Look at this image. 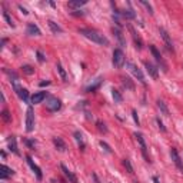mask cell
<instances>
[{
    "label": "cell",
    "mask_w": 183,
    "mask_h": 183,
    "mask_svg": "<svg viewBox=\"0 0 183 183\" xmlns=\"http://www.w3.org/2000/svg\"><path fill=\"white\" fill-rule=\"evenodd\" d=\"M79 33H80V35H83L86 39H89V40L97 43V45L109 46V39H107L105 35H102L100 32L95 30V29H80V30H79Z\"/></svg>",
    "instance_id": "1"
},
{
    "label": "cell",
    "mask_w": 183,
    "mask_h": 183,
    "mask_svg": "<svg viewBox=\"0 0 183 183\" xmlns=\"http://www.w3.org/2000/svg\"><path fill=\"white\" fill-rule=\"evenodd\" d=\"M125 62H126V57H125L123 50L122 49H115V52H113V65H115V67H117V69L123 67Z\"/></svg>",
    "instance_id": "2"
},
{
    "label": "cell",
    "mask_w": 183,
    "mask_h": 183,
    "mask_svg": "<svg viewBox=\"0 0 183 183\" xmlns=\"http://www.w3.org/2000/svg\"><path fill=\"white\" fill-rule=\"evenodd\" d=\"M35 129V112H33V107L29 106L27 107V112H26V132H33Z\"/></svg>",
    "instance_id": "3"
},
{
    "label": "cell",
    "mask_w": 183,
    "mask_h": 183,
    "mask_svg": "<svg viewBox=\"0 0 183 183\" xmlns=\"http://www.w3.org/2000/svg\"><path fill=\"white\" fill-rule=\"evenodd\" d=\"M135 137H136L137 143L140 145V149H142V155L146 162H150V159L148 156V146H146V142H145V137H143L142 133H135Z\"/></svg>",
    "instance_id": "4"
},
{
    "label": "cell",
    "mask_w": 183,
    "mask_h": 183,
    "mask_svg": "<svg viewBox=\"0 0 183 183\" xmlns=\"http://www.w3.org/2000/svg\"><path fill=\"white\" fill-rule=\"evenodd\" d=\"M127 67H129V70L132 72L133 76L136 77V79L140 82L142 85H145V83H146V82H145V76H143L142 70H140V69H139V67H137L135 63H130V62H129V63H127Z\"/></svg>",
    "instance_id": "5"
},
{
    "label": "cell",
    "mask_w": 183,
    "mask_h": 183,
    "mask_svg": "<svg viewBox=\"0 0 183 183\" xmlns=\"http://www.w3.org/2000/svg\"><path fill=\"white\" fill-rule=\"evenodd\" d=\"M46 107H47V110H50V112H57V110L62 107V103L57 97H49L47 102H46Z\"/></svg>",
    "instance_id": "6"
},
{
    "label": "cell",
    "mask_w": 183,
    "mask_h": 183,
    "mask_svg": "<svg viewBox=\"0 0 183 183\" xmlns=\"http://www.w3.org/2000/svg\"><path fill=\"white\" fill-rule=\"evenodd\" d=\"M150 52H152V55H153V57L156 59V62H158L159 65L162 66V69H163V72H168V65H166V62L163 60V57H162V55L159 53V50L155 47V46H150Z\"/></svg>",
    "instance_id": "7"
},
{
    "label": "cell",
    "mask_w": 183,
    "mask_h": 183,
    "mask_svg": "<svg viewBox=\"0 0 183 183\" xmlns=\"http://www.w3.org/2000/svg\"><path fill=\"white\" fill-rule=\"evenodd\" d=\"M159 33H160V36H162V39L165 40V43H166V47H168L170 52H173V43H172V39H170V36H169V33L163 27H160L159 29Z\"/></svg>",
    "instance_id": "8"
},
{
    "label": "cell",
    "mask_w": 183,
    "mask_h": 183,
    "mask_svg": "<svg viewBox=\"0 0 183 183\" xmlns=\"http://www.w3.org/2000/svg\"><path fill=\"white\" fill-rule=\"evenodd\" d=\"M143 65H145V67H146L148 73L150 75V77H153V79L156 80V79L159 77V72H158V69H156V66L152 65L150 62H143Z\"/></svg>",
    "instance_id": "9"
},
{
    "label": "cell",
    "mask_w": 183,
    "mask_h": 183,
    "mask_svg": "<svg viewBox=\"0 0 183 183\" xmlns=\"http://www.w3.org/2000/svg\"><path fill=\"white\" fill-rule=\"evenodd\" d=\"M129 30H130V33H132V37H133V42H135V45H136V49H139V50H140V49L143 47V40H142V37L137 35L136 30H135V29H133V27H132L130 25H129Z\"/></svg>",
    "instance_id": "10"
},
{
    "label": "cell",
    "mask_w": 183,
    "mask_h": 183,
    "mask_svg": "<svg viewBox=\"0 0 183 183\" xmlns=\"http://www.w3.org/2000/svg\"><path fill=\"white\" fill-rule=\"evenodd\" d=\"M26 162H27V165H29V166H30V168H32V170H33V172L36 173V176H37V179L40 180V179H42V176H43V175H42V170H40V168H39V166H37V165H36V163L33 162V160H32V158H30V156H26Z\"/></svg>",
    "instance_id": "11"
},
{
    "label": "cell",
    "mask_w": 183,
    "mask_h": 183,
    "mask_svg": "<svg viewBox=\"0 0 183 183\" xmlns=\"http://www.w3.org/2000/svg\"><path fill=\"white\" fill-rule=\"evenodd\" d=\"M46 96H47L46 92H37V93H35V95L32 96V103H33V105H39V103H42L45 100Z\"/></svg>",
    "instance_id": "12"
},
{
    "label": "cell",
    "mask_w": 183,
    "mask_h": 183,
    "mask_svg": "<svg viewBox=\"0 0 183 183\" xmlns=\"http://www.w3.org/2000/svg\"><path fill=\"white\" fill-rule=\"evenodd\" d=\"M60 169L63 170V173H65V176H66V178L69 179V182H70V183H79L77 178L75 176V175H73V173L70 172V170H69V169L66 168V166H65V165H60Z\"/></svg>",
    "instance_id": "13"
},
{
    "label": "cell",
    "mask_w": 183,
    "mask_h": 183,
    "mask_svg": "<svg viewBox=\"0 0 183 183\" xmlns=\"http://www.w3.org/2000/svg\"><path fill=\"white\" fill-rule=\"evenodd\" d=\"M113 35H115V37L117 39V42H119V45L120 46H126V40H125V37H123V33L120 29H117V27H113L112 29Z\"/></svg>",
    "instance_id": "14"
},
{
    "label": "cell",
    "mask_w": 183,
    "mask_h": 183,
    "mask_svg": "<svg viewBox=\"0 0 183 183\" xmlns=\"http://www.w3.org/2000/svg\"><path fill=\"white\" fill-rule=\"evenodd\" d=\"M170 156H172V160L175 162V165H176V166L183 172V163H182V160H180V158H179L176 149H172V150H170Z\"/></svg>",
    "instance_id": "15"
},
{
    "label": "cell",
    "mask_w": 183,
    "mask_h": 183,
    "mask_svg": "<svg viewBox=\"0 0 183 183\" xmlns=\"http://www.w3.org/2000/svg\"><path fill=\"white\" fill-rule=\"evenodd\" d=\"M27 35H30V36H40L42 32H40V29H39V27L35 25V23H29V25H27Z\"/></svg>",
    "instance_id": "16"
},
{
    "label": "cell",
    "mask_w": 183,
    "mask_h": 183,
    "mask_svg": "<svg viewBox=\"0 0 183 183\" xmlns=\"http://www.w3.org/2000/svg\"><path fill=\"white\" fill-rule=\"evenodd\" d=\"M0 170H2V172H0V178H2V179H7L9 176H13V173H15L10 168H7L6 165H2Z\"/></svg>",
    "instance_id": "17"
},
{
    "label": "cell",
    "mask_w": 183,
    "mask_h": 183,
    "mask_svg": "<svg viewBox=\"0 0 183 183\" xmlns=\"http://www.w3.org/2000/svg\"><path fill=\"white\" fill-rule=\"evenodd\" d=\"M53 143H55V146H56L60 152H65V150H66V143L63 142L62 137H53Z\"/></svg>",
    "instance_id": "18"
},
{
    "label": "cell",
    "mask_w": 183,
    "mask_h": 183,
    "mask_svg": "<svg viewBox=\"0 0 183 183\" xmlns=\"http://www.w3.org/2000/svg\"><path fill=\"white\" fill-rule=\"evenodd\" d=\"M9 149H10L15 155H19V149H17V143H16V137L15 136L9 137Z\"/></svg>",
    "instance_id": "19"
},
{
    "label": "cell",
    "mask_w": 183,
    "mask_h": 183,
    "mask_svg": "<svg viewBox=\"0 0 183 183\" xmlns=\"http://www.w3.org/2000/svg\"><path fill=\"white\" fill-rule=\"evenodd\" d=\"M117 13L122 16L123 19H126V20H132V19L136 17V15H135L133 10H122V12H117Z\"/></svg>",
    "instance_id": "20"
},
{
    "label": "cell",
    "mask_w": 183,
    "mask_h": 183,
    "mask_svg": "<svg viewBox=\"0 0 183 183\" xmlns=\"http://www.w3.org/2000/svg\"><path fill=\"white\" fill-rule=\"evenodd\" d=\"M47 25H49V27H50V30L55 33V35H57V33H63V29H62L60 26L57 25V23H55L53 20H49L47 22Z\"/></svg>",
    "instance_id": "21"
},
{
    "label": "cell",
    "mask_w": 183,
    "mask_h": 183,
    "mask_svg": "<svg viewBox=\"0 0 183 183\" xmlns=\"http://www.w3.org/2000/svg\"><path fill=\"white\" fill-rule=\"evenodd\" d=\"M158 107L160 109V112H162L163 115H165V116H170L168 106H166V103L163 102V100H158Z\"/></svg>",
    "instance_id": "22"
},
{
    "label": "cell",
    "mask_w": 183,
    "mask_h": 183,
    "mask_svg": "<svg viewBox=\"0 0 183 183\" xmlns=\"http://www.w3.org/2000/svg\"><path fill=\"white\" fill-rule=\"evenodd\" d=\"M122 83H123V86L126 87V89H130V90H133V89H135V85H133V82L130 80L129 77L123 76L122 77Z\"/></svg>",
    "instance_id": "23"
},
{
    "label": "cell",
    "mask_w": 183,
    "mask_h": 183,
    "mask_svg": "<svg viewBox=\"0 0 183 183\" xmlns=\"http://www.w3.org/2000/svg\"><path fill=\"white\" fill-rule=\"evenodd\" d=\"M56 69H57V72H59V75H60L62 80H63V82H67V75H66V72H65V69H63V66H62V63H57V65H56Z\"/></svg>",
    "instance_id": "24"
},
{
    "label": "cell",
    "mask_w": 183,
    "mask_h": 183,
    "mask_svg": "<svg viewBox=\"0 0 183 183\" xmlns=\"http://www.w3.org/2000/svg\"><path fill=\"white\" fill-rule=\"evenodd\" d=\"M112 96H113V100L116 103H122L123 102V96L120 95V92L116 90V89H113L112 90Z\"/></svg>",
    "instance_id": "25"
},
{
    "label": "cell",
    "mask_w": 183,
    "mask_h": 183,
    "mask_svg": "<svg viewBox=\"0 0 183 183\" xmlns=\"http://www.w3.org/2000/svg\"><path fill=\"white\" fill-rule=\"evenodd\" d=\"M83 5H86V0H77V2H69L67 3L69 9H76V7H80Z\"/></svg>",
    "instance_id": "26"
},
{
    "label": "cell",
    "mask_w": 183,
    "mask_h": 183,
    "mask_svg": "<svg viewBox=\"0 0 183 183\" xmlns=\"http://www.w3.org/2000/svg\"><path fill=\"white\" fill-rule=\"evenodd\" d=\"M73 136H75V139H76L77 142H79V146L82 148V150H85V143H83V135H82L80 132H75V133H73Z\"/></svg>",
    "instance_id": "27"
},
{
    "label": "cell",
    "mask_w": 183,
    "mask_h": 183,
    "mask_svg": "<svg viewBox=\"0 0 183 183\" xmlns=\"http://www.w3.org/2000/svg\"><path fill=\"white\" fill-rule=\"evenodd\" d=\"M100 85H102V79H97L96 83H93V85H90V86H89V87L86 89V92H95V90L97 89V87L100 86Z\"/></svg>",
    "instance_id": "28"
},
{
    "label": "cell",
    "mask_w": 183,
    "mask_h": 183,
    "mask_svg": "<svg viewBox=\"0 0 183 183\" xmlns=\"http://www.w3.org/2000/svg\"><path fill=\"white\" fill-rule=\"evenodd\" d=\"M123 166H125V169L127 170V173H133L132 163H130V160H129V159H125V160H123Z\"/></svg>",
    "instance_id": "29"
},
{
    "label": "cell",
    "mask_w": 183,
    "mask_h": 183,
    "mask_svg": "<svg viewBox=\"0 0 183 183\" xmlns=\"http://www.w3.org/2000/svg\"><path fill=\"white\" fill-rule=\"evenodd\" d=\"M22 70H23V73H26V75H33V73H35V69L32 66H29V65H27V66H23Z\"/></svg>",
    "instance_id": "30"
},
{
    "label": "cell",
    "mask_w": 183,
    "mask_h": 183,
    "mask_svg": "<svg viewBox=\"0 0 183 183\" xmlns=\"http://www.w3.org/2000/svg\"><path fill=\"white\" fill-rule=\"evenodd\" d=\"M3 17L6 19V22H7V25L12 26V27H15V23H13V20H12V17L9 15H7V12H3Z\"/></svg>",
    "instance_id": "31"
},
{
    "label": "cell",
    "mask_w": 183,
    "mask_h": 183,
    "mask_svg": "<svg viewBox=\"0 0 183 183\" xmlns=\"http://www.w3.org/2000/svg\"><path fill=\"white\" fill-rule=\"evenodd\" d=\"M97 129H99V132L107 133V127H106V125H105L103 122H97Z\"/></svg>",
    "instance_id": "32"
},
{
    "label": "cell",
    "mask_w": 183,
    "mask_h": 183,
    "mask_svg": "<svg viewBox=\"0 0 183 183\" xmlns=\"http://www.w3.org/2000/svg\"><path fill=\"white\" fill-rule=\"evenodd\" d=\"M2 117H3V120H5L6 123H9L12 120L10 115H9V112H7V110H3V112H2Z\"/></svg>",
    "instance_id": "33"
},
{
    "label": "cell",
    "mask_w": 183,
    "mask_h": 183,
    "mask_svg": "<svg viewBox=\"0 0 183 183\" xmlns=\"http://www.w3.org/2000/svg\"><path fill=\"white\" fill-rule=\"evenodd\" d=\"M140 3H142L143 6H145V7H146V9H148L149 10V13H150V15H153V7L150 5H149L148 2H145V0H140Z\"/></svg>",
    "instance_id": "34"
},
{
    "label": "cell",
    "mask_w": 183,
    "mask_h": 183,
    "mask_svg": "<svg viewBox=\"0 0 183 183\" xmlns=\"http://www.w3.org/2000/svg\"><path fill=\"white\" fill-rule=\"evenodd\" d=\"M100 146H102V148L105 149V150H106L107 153H112V149H110V146H109V145H107L106 142H103V140H100Z\"/></svg>",
    "instance_id": "35"
},
{
    "label": "cell",
    "mask_w": 183,
    "mask_h": 183,
    "mask_svg": "<svg viewBox=\"0 0 183 183\" xmlns=\"http://www.w3.org/2000/svg\"><path fill=\"white\" fill-rule=\"evenodd\" d=\"M156 123H158V126H159V129L162 130V132H166V127L163 126V122L160 120V119H156Z\"/></svg>",
    "instance_id": "36"
},
{
    "label": "cell",
    "mask_w": 183,
    "mask_h": 183,
    "mask_svg": "<svg viewBox=\"0 0 183 183\" xmlns=\"http://www.w3.org/2000/svg\"><path fill=\"white\" fill-rule=\"evenodd\" d=\"M25 143L29 146V148H32V149H35V146H36V142H33V140H29V139H26Z\"/></svg>",
    "instance_id": "37"
},
{
    "label": "cell",
    "mask_w": 183,
    "mask_h": 183,
    "mask_svg": "<svg viewBox=\"0 0 183 183\" xmlns=\"http://www.w3.org/2000/svg\"><path fill=\"white\" fill-rule=\"evenodd\" d=\"M36 55H37V60L40 62V63H43V62H45V57H43V55H42V52H37Z\"/></svg>",
    "instance_id": "38"
},
{
    "label": "cell",
    "mask_w": 183,
    "mask_h": 183,
    "mask_svg": "<svg viewBox=\"0 0 183 183\" xmlns=\"http://www.w3.org/2000/svg\"><path fill=\"white\" fill-rule=\"evenodd\" d=\"M132 115H133V119H135V122L137 123V126H139V116H137L136 110H132Z\"/></svg>",
    "instance_id": "39"
},
{
    "label": "cell",
    "mask_w": 183,
    "mask_h": 183,
    "mask_svg": "<svg viewBox=\"0 0 183 183\" xmlns=\"http://www.w3.org/2000/svg\"><path fill=\"white\" fill-rule=\"evenodd\" d=\"M92 178H93L95 183H100V180H99V178H97V175H96V173H92Z\"/></svg>",
    "instance_id": "40"
},
{
    "label": "cell",
    "mask_w": 183,
    "mask_h": 183,
    "mask_svg": "<svg viewBox=\"0 0 183 183\" xmlns=\"http://www.w3.org/2000/svg\"><path fill=\"white\" fill-rule=\"evenodd\" d=\"M47 85H50V82H49V80L42 82V83H40V86H47Z\"/></svg>",
    "instance_id": "41"
},
{
    "label": "cell",
    "mask_w": 183,
    "mask_h": 183,
    "mask_svg": "<svg viewBox=\"0 0 183 183\" xmlns=\"http://www.w3.org/2000/svg\"><path fill=\"white\" fill-rule=\"evenodd\" d=\"M19 7H20V10L23 12V15H27V13H29V12L26 10V9H23V7H22V6H19Z\"/></svg>",
    "instance_id": "42"
},
{
    "label": "cell",
    "mask_w": 183,
    "mask_h": 183,
    "mask_svg": "<svg viewBox=\"0 0 183 183\" xmlns=\"http://www.w3.org/2000/svg\"><path fill=\"white\" fill-rule=\"evenodd\" d=\"M153 182H155V183H160V182H159V179L156 178V176H155V178H153Z\"/></svg>",
    "instance_id": "43"
}]
</instances>
